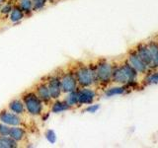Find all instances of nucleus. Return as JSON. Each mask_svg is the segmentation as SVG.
Segmentation results:
<instances>
[{"label":"nucleus","instance_id":"obj_6","mask_svg":"<svg viewBox=\"0 0 158 148\" xmlns=\"http://www.w3.org/2000/svg\"><path fill=\"white\" fill-rule=\"evenodd\" d=\"M127 61L135 69L138 74H144L149 71V68H148V66L145 64V62L141 59V57L138 56V53L135 51V49H131V51L128 52Z\"/></svg>","mask_w":158,"mask_h":148},{"label":"nucleus","instance_id":"obj_3","mask_svg":"<svg viewBox=\"0 0 158 148\" xmlns=\"http://www.w3.org/2000/svg\"><path fill=\"white\" fill-rule=\"evenodd\" d=\"M22 101L25 105L26 112L29 115L37 117L42 116L44 113V104L34 91H27L22 95Z\"/></svg>","mask_w":158,"mask_h":148},{"label":"nucleus","instance_id":"obj_23","mask_svg":"<svg viewBox=\"0 0 158 148\" xmlns=\"http://www.w3.org/2000/svg\"><path fill=\"white\" fill-rule=\"evenodd\" d=\"M34 11H41L47 5V0H32Z\"/></svg>","mask_w":158,"mask_h":148},{"label":"nucleus","instance_id":"obj_22","mask_svg":"<svg viewBox=\"0 0 158 148\" xmlns=\"http://www.w3.org/2000/svg\"><path fill=\"white\" fill-rule=\"evenodd\" d=\"M13 4L11 2H3L0 6V14L3 15V16H7L10 14L11 10L13 9Z\"/></svg>","mask_w":158,"mask_h":148},{"label":"nucleus","instance_id":"obj_29","mask_svg":"<svg viewBox=\"0 0 158 148\" xmlns=\"http://www.w3.org/2000/svg\"><path fill=\"white\" fill-rule=\"evenodd\" d=\"M157 43H158V38H157Z\"/></svg>","mask_w":158,"mask_h":148},{"label":"nucleus","instance_id":"obj_25","mask_svg":"<svg viewBox=\"0 0 158 148\" xmlns=\"http://www.w3.org/2000/svg\"><path fill=\"white\" fill-rule=\"evenodd\" d=\"M99 110H100V105H98V104H90V105H88L85 109L83 110V112L85 113H97Z\"/></svg>","mask_w":158,"mask_h":148},{"label":"nucleus","instance_id":"obj_16","mask_svg":"<svg viewBox=\"0 0 158 148\" xmlns=\"http://www.w3.org/2000/svg\"><path fill=\"white\" fill-rule=\"evenodd\" d=\"M25 13L21 10L18 5L17 6H14L13 9L11 10V12L8 15V18H9V21L13 23V24H17L19 22H21L22 20L25 18Z\"/></svg>","mask_w":158,"mask_h":148},{"label":"nucleus","instance_id":"obj_12","mask_svg":"<svg viewBox=\"0 0 158 148\" xmlns=\"http://www.w3.org/2000/svg\"><path fill=\"white\" fill-rule=\"evenodd\" d=\"M8 110L19 116H23L26 113V109H25L22 99H13L10 101L8 104Z\"/></svg>","mask_w":158,"mask_h":148},{"label":"nucleus","instance_id":"obj_28","mask_svg":"<svg viewBox=\"0 0 158 148\" xmlns=\"http://www.w3.org/2000/svg\"><path fill=\"white\" fill-rule=\"evenodd\" d=\"M3 2H4V0H0V5H1V4H2Z\"/></svg>","mask_w":158,"mask_h":148},{"label":"nucleus","instance_id":"obj_5","mask_svg":"<svg viewBox=\"0 0 158 148\" xmlns=\"http://www.w3.org/2000/svg\"><path fill=\"white\" fill-rule=\"evenodd\" d=\"M59 79H60V85H61L62 93L67 94V93L75 91L79 88L76 77L73 73V70H68L65 72H62L60 75H59Z\"/></svg>","mask_w":158,"mask_h":148},{"label":"nucleus","instance_id":"obj_14","mask_svg":"<svg viewBox=\"0 0 158 148\" xmlns=\"http://www.w3.org/2000/svg\"><path fill=\"white\" fill-rule=\"evenodd\" d=\"M9 136L16 142H22L25 140V138H26L27 132H26V130H25V128L22 127L21 125L11 126Z\"/></svg>","mask_w":158,"mask_h":148},{"label":"nucleus","instance_id":"obj_21","mask_svg":"<svg viewBox=\"0 0 158 148\" xmlns=\"http://www.w3.org/2000/svg\"><path fill=\"white\" fill-rule=\"evenodd\" d=\"M44 137H46V139L51 144H54L56 142V133L53 130H51V128H48V130L44 131Z\"/></svg>","mask_w":158,"mask_h":148},{"label":"nucleus","instance_id":"obj_18","mask_svg":"<svg viewBox=\"0 0 158 148\" xmlns=\"http://www.w3.org/2000/svg\"><path fill=\"white\" fill-rule=\"evenodd\" d=\"M18 142L12 139L9 135H0V148H17Z\"/></svg>","mask_w":158,"mask_h":148},{"label":"nucleus","instance_id":"obj_19","mask_svg":"<svg viewBox=\"0 0 158 148\" xmlns=\"http://www.w3.org/2000/svg\"><path fill=\"white\" fill-rule=\"evenodd\" d=\"M17 3L18 6L25 13V15H31L34 12L32 0H18Z\"/></svg>","mask_w":158,"mask_h":148},{"label":"nucleus","instance_id":"obj_2","mask_svg":"<svg viewBox=\"0 0 158 148\" xmlns=\"http://www.w3.org/2000/svg\"><path fill=\"white\" fill-rule=\"evenodd\" d=\"M79 87H91L97 84L94 65H76L72 69Z\"/></svg>","mask_w":158,"mask_h":148},{"label":"nucleus","instance_id":"obj_7","mask_svg":"<svg viewBox=\"0 0 158 148\" xmlns=\"http://www.w3.org/2000/svg\"><path fill=\"white\" fill-rule=\"evenodd\" d=\"M78 106L90 105L97 97V92L90 87H80L77 89Z\"/></svg>","mask_w":158,"mask_h":148},{"label":"nucleus","instance_id":"obj_24","mask_svg":"<svg viewBox=\"0 0 158 148\" xmlns=\"http://www.w3.org/2000/svg\"><path fill=\"white\" fill-rule=\"evenodd\" d=\"M145 83L147 85H151V84H157L158 83V71L148 74L145 78Z\"/></svg>","mask_w":158,"mask_h":148},{"label":"nucleus","instance_id":"obj_17","mask_svg":"<svg viewBox=\"0 0 158 148\" xmlns=\"http://www.w3.org/2000/svg\"><path fill=\"white\" fill-rule=\"evenodd\" d=\"M127 92V87L125 85L122 86H116V87H111L107 89L105 91V96L106 97H114V96H118V95H123Z\"/></svg>","mask_w":158,"mask_h":148},{"label":"nucleus","instance_id":"obj_11","mask_svg":"<svg viewBox=\"0 0 158 148\" xmlns=\"http://www.w3.org/2000/svg\"><path fill=\"white\" fill-rule=\"evenodd\" d=\"M135 51L138 53V56L141 57V59L145 62L148 68H151V54L146 43H138L136 47L135 48Z\"/></svg>","mask_w":158,"mask_h":148},{"label":"nucleus","instance_id":"obj_10","mask_svg":"<svg viewBox=\"0 0 158 148\" xmlns=\"http://www.w3.org/2000/svg\"><path fill=\"white\" fill-rule=\"evenodd\" d=\"M34 92L36 93V95L44 102V105H48V104L52 102V97H51V94H49L48 88L46 82H44V81L39 82L36 85V87H35Z\"/></svg>","mask_w":158,"mask_h":148},{"label":"nucleus","instance_id":"obj_4","mask_svg":"<svg viewBox=\"0 0 158 148\" xmlns=\"http://www.w3.org/2000/svg\"><path fill=\"white\" fill-rule=\"evenodd\" d=\"M97 79V84H100L102 86H106L112 81L114 65L107 60H99L94 65Z\"/></svg>","mask_w":158,"mask_h":148},{"label":"nucleus","instance_id":"obj_26","mask_svg":"<svg viewBox=\"0 0 158 148\" xmlns=\"http://www.w3.org/2000/svg\"><path fill=\"white\" fill-rule=\"evenodd\" d=\"M10 130H11V126H9L5 123L0 121V135H9L10 134Z\"/></svg>","mask_w":158,"mask_h":148},{"label":"nucleus","instance_id":"obj_1","mask_svg":"<svg viewBox=\"0 0 158 148\" xmlns=\"http://www.w3.org/2000/svg\"><path fill=\"white\" fill-rule=\"evenodd\" d=\"M138 73L127 61L120 65L114 66L112 81L118 85H125L127 88H133L136 84Z\"/></svg>","mask_w":158,"mask_h":148},{"label":"nucleus","instance_id":"obj_15","mask_svg":"<svg viewBox=\"0 0 158 148\" xmlns=\"http://www.w3.org/2000/svg\"><path fill=\"white\" fill-rule=\"evenodd\" d=\"M71 107L68 105V104L65 101H60V100H54V102L52 103V105L51 107V111L53 113H64L67 112L69 110H71Z\"/></svg>","mask_w":158,"mask_h":148},{"label":"nucleus","instance_id":"obj_27","mask_svg":"<svg viewBox=\"0 0 158 148\" xmlns=\"http://www.w3.org/2000/svg\"><path fill=\"white\" fill-rule=\"evenodd\" d=\"M48 2H49V3H53V2H56V0H47Z\"/></svg>","mask_w":158,"mask_h":148},{"label":"nucleus","instance_id":"obj_20","mask_svg":"<svg viewBox=\"0 0 158 148\" xmlns=\"http://www.w3.org/2000/svg\"><path fill=\"white\" fill-rule=\"evenodd\" d=\"M64 101H65L69 106L71 108L74 107H78V96H77V90L67 93V96L64 98Z\"/></svg>","mask_w":158,"mask_h":148},{"label":"nucleus","instance_id":"obj_8","mask_svg":"<svg viewBox=\"0 0 158 148\" xmlns=\"http://www.w3.org/2000/svg\"><path fill=\"white\" fill-rule=\"evenodd\" d=\"M47 85L48 88L49 94H51L52 100H57L61 97L62 95V90H61V85H60V79H59V75H52L49 76Z\"/></svg>","mask_w":158,"mask_h":148},{"label":"nucleus","instance_id":"obj_13","mask_svg":"<svg viewBox=\"0 0 158 148\" xmlns=\"http://www.w3.org/2000/svg\"><path fill=\"white\" fill-rule=\"evenodd\" d=\"M146 44L151 54V68L150 69H156L158 68V43L156 41H150Z\"/></svg>","mask_w":158,"mask_h":148},{"label":"nucleus","instance_id":"obj_9","mask_svg":"<svg viewBox=\"0 0 158 148\" xmlns=\"http://www.w3.org/2000/svg\"><path fill=\"white\" fill-rule=\"evenodd\" d=\"M0 121L9 126H17L21 125L23 123L21 116L14 113L11 111L6 110V109H3V110L0 111Z\"/></svg>","mask_w":158,"mask_h":148}]
</instances>
